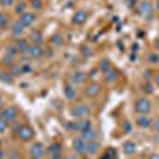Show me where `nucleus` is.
Listing matches in <instances>:
<instances>
[{"label": "nucleus", "mask_w": 159, "mask_h": 159, "mask_svg": "<svg viewBox=\"0 0 159 159\" xmlns=\"http://www.w3.org/2000/svg\"><path fill=\"white\" fill-rule=\"evenodd\" d=\"M70 113L76 119H83V118H88L89 116L91 108H89V105H86V103H75L73 107L70 108Z\"/></svg>", "instance_id": "1"}, {"label": "nucleus", "mask_w": 159, "mask_h": 159, "mask_svg": "<svg viewBox=\"0 0 159 159\" xmlns=\"http://www.w3.org/2000/svg\"><path fill=\"white\" fill-rule=\"evenodd\" d=\"M134 110L139 115H148L151 110V102L147 97H140L134 102Z\"/></svg>", "instance_id": "2"}, {"label": "nucleus", "mask_w": 159, "mask_h": 159, "mask_svg": "<svg viewBox=\"0 0 159 159\" xmlns=\"http://www.w3.org/2000/svg\"><path fill=\"white\" fill-rule=\"evenodd\" d=\"M16 135H18L19 140H22V142H29V140H32V137L35 135V132H34V127H32V126H29V124H22V126L18 127Z\"/></svg>", "instance_id": "3"}, {"label": "nucleus", "mask_w": 159, "mask_h": 159, "mask_svg": "<svg viewBox=\"0 0 159 159\" xmlns=\"http://www.w3.org/2000/svg\"><path fill=\"white\" fill-rule=\"evenodd\" d=\"M0 118H3L8 124L13 123V121H16V118H18V110H16V107L8 105L7 108H3L2 111H0Z\"/></svg>", "instance_id": "4"}, {"label": "nucleus", "mask_w": 159, "mask_h": 159, "mask_svg": "<svg viewBox=\"0 0 159 159\" xmlns=\"http://www.w3.org/2000/svg\"><path fill=\"white\" fill-rule=\"evenodd\" d=\"M137 11L143 18H151L153 16V5L150 2H147V0H142V2H139V5H137Z\"/></svg>", "instance_id": "5"}, {"label": "nucleus", "mask_w": 159, "mask_h": 159, "mask_svg": "<svg viewBox=\"0 0 159 159\" xmlns=\"http://www.w3.org/2000/svg\"><path fill=\"white\" fill-rule=\"evenodd\" d=\"M29 57H32V59H40V57H43L45 56V49L42 48V45H35V43H32V45H29V48H27V52H25Z\"/></svg>", "instance_id": "6"}, {"label": "nucleus", "mask_w": 159, "mask_h": 159, "mask_svg": "<svg viewBox=\"0 0 159 159\" xmlns=\"http://www.w3.org/2000/svg\"><path fill=\"white\" fill-rule=\"evenodd\" d=\"M73 150H75L78 154H84V153H86V150H88V142L83 139V135L73 139Z\"/></svg>", "instance_id": "7"}, {"label": "nucleus", "mask_w": 159, "mask_h": 159, "mask_svg": "<svg viewBox=\"0 0 159 159\" xmlns=\"http://www.w3.org/2000/svg\"><path fill=\"white\" fill-rule=\"evenodd\" d=\"M29 153L35 159H42L45 156V147H43L42 143H34L32 147H30V150H29Z\"/></svg>", "instance_id": "8"}, {"label": "nucleus", "mask_w": 159, "mask_h": 159, "mask_svg": "<svg viewBox=\"0 0 159 159\" xmlns=\"http://www.w3.org/2000/svg\"><path fill=\"white\" fill-rule=\"evenodd\" d=\"M35 15H34V13H27V11H25V13H22V15L19 16V22L24 25V27H29V25H32L34 22H35Z\"/></svg>", "instance_id": "9"}, {"label": "nucleus", "mask_w": 159, "mask_h": 159, "mask_svg": "<svg viewBox=\"0 0 159 159\" xmlns=\"http://www.w3.org/2000/svg\"><path fill=\"white\" fill-rule=\"evenodd\" d=\"M135 123H137V126L142 127V129H148V127H151V124H153L151 118H150L148 115H139L137 119H135Z\"/></svg>", "instance_id": "10"}, {"label": "nucleus", "mask_w": 159, "mask_h": 159, "mask_svg": "<svg viewBox=\"0 0 159 159\" xmlns=\"http://www.w3.org/2000/svg\"><path fill=\"white\" fill-rule=\"evenodd\" d=\"M49 159H59L61 157V145L59 143H51L46 150Z\"/></svg>", "instance_id": "11"}, {"label": "nucleus", "mask_w": 159, "mask_h": 159, "mask_svg": "<svg viewBox=\"0 0 159 159\" xmlns=\"http://www.w3.org/2000/svg\"><path fill=\"white\" fill-rule=\"evenodd\" d=\"M99 92H100V86H99L97 83H91V84H88L86 89H84V96L89 97V99H92V97H96Z\"/></svg>", "instance_id": "12"}, {"label": "nucleus", "mask_w": 159, "mask_h": 159, "mask_svg": "<svg viewBox=\"0 0 159 159\" xmlns=\"http://www.w3.org/2000/svg\"><path fill=\"white\" fill-rule=\"evenodd\" d=\"M89 129H92V124H91V121L88 118H83V119H76V130L78 132H86V130H89Z\"/></svg>", "instance_id": "13"}, {"label": "nucleus", "mask_w": 159, "mask_h": 159, "mask_svg": "<svg viewBox=\"0 0 159 159\" xmlns=\"http://www.w3.org/2000/svg\"><path fill=\"white\" fill-rule=\"evenodd\" d=\"M84 80H86V73H84V72L76 70V72H73V73L70 75V83H72V84H83Z\"/></svg>", "instance_id": "14"}, {"label": "nucleus", "mask_w": 159, "mask_h": 159, "mask_svg": "<svg viewBox=\"0 0 159 159\" xmlns=\"http://www.w3.org/2000/svg\"><path fill=\"white\" fill-rule=\"evenodd\" d=\"M15 46L18 49V54H25V52H27V48H29V42L24 40V38H18L15 42Z\"/></svg>", "instance_id": "15"}, {"label": "nucleus", "mask_w": 159, "mask_h": 159, "mask_svg": "<svg viewBox=\"0 0 159 159\" xmlns=\"http://www.w3.org/2000/svg\"><path fill=\"white\" fill-rule=\"evenodd\" d=\"M22 34H24V25H22L19 21L13 22V25H11V35L16 37V38H19Z\"/></svg>", "instance_id": "16"}, {"label": "nucleus", "mask_w": 159, "mask_h": 159, "mask_svg": "<svg viewBox=\"0 0 159 159\" xmlns=\"http://www.w3.org/2000/svg\"><path fill=\"white\" fill-rule=\"evenodd\" d=\"M102 73H103V78H105L107 83H113V81H116V78H118V73H116V70L113 67H110L108 70H105Z\"/></svg>", "instance_id": "17"}, {"label": "nucleus", "mask_w": 159, "mask_h": 159, "mask_svg": "<svg viewBox=\"0 0 159 159\" xmlns=\"http://www.w3.org/2000/svg\"><path fill=\"white\" fill-rule=\"evenodd\" d=\"M123 151H124L126 154H134V153L137 151V145H135V142H132V140L124 142V145H123Z\"/></svg>", "instance_id": "18"}, {"label": "nucleus", "mask_w": 159, "mask_h": 159, "mask_svg": "<svg viewBox=\"0 0 159 159\" xmlns=\"http://www.w3.org/2000/svg\"><path fill=\"white\" fill-rule=\"evenodd\" d=\"M84 21H86V13L81 11V10L76 11L75 15L72 16V22H73V24H83Z\"/></svg>", "instance_id": "19"}, {"label": "nucleus", "mask_w": 159, "mask_h": 159, "mask_svg": "<svg viewBox=\"0 0 159 159\" xmlns=\"http://www.w3.org/2000/svg\"><path fill=\"white\" fill-rule=\"evenodd\" d=\"M97 151H99V143H97L96 140H89V142H88V150H86V153L96 154Z\"/></svg>", "instance_id": "20"}, {"label": "nucleus", "mask_w": 159, "mask_h": 159, "mask_svg": "<svg viewBox=\"0 0 159 159\" xmlns=\"http://www.w3.org/2000/svg\"><path fill=\"white\" fill-rule=\"evenodd\" d=\"M83 139L86 140V142H89V140H96V135H97V132L94 130V129H89V130H86V132H83Z\"/></svg>", "instance_id": "21"}, {"label": "nucleus", "mask_w": 159, "mask_h": 159, "mask_svg": "<svg viewBox=\"0 0 159 159\" xmlns=\"http://www.w3.org/2000/svg\"><path fill=\"white\" fill-rule=\"evenodd\" d=\"M64 92H65V97L70 99V100H72V99H75V96H76V94H75V89H73L70 84H67V86L64 88Z\"/></svg>", "instance_id": "22"}, {"label": "nucleus", "mask_w": 159, "mask_h": 159, "mask_svg": "<svg viewBox=\"0 0 159 159\" xmlns=\"http://www.w3.org/2000/svg\"><path fill=\"white\" fill-rule=\"evenodd\" d=\"M0 80H2L3 83H8V84H11L13 83V75L8 72H0Z\"/></svg>", "instance_id": "23"}, {"label": "nucleus", "mask_w": 159, "mask_h": 159, "mask_svg": "<svg viewBox=\"0 0 159 159\" xmlns=\"http://www.w3.org/2000/svg\"><path fill=\"white\" fill-rule=\"evenodd\" d=\"M30 40H32L35 45H42V42H43L42 34H40V32H32V34H30Z\"/></svg>", "instance_id": "24"}, {"label": "nucleus", "mask_w": 159, "mask_h": 159, "mask_svg": "<svg viewBox=\"0 0 159 159\" xmlns=\"http://www.w3.org/2000/svg\"><path fill=\"white\" fill-rule=\"evenodd\" d=\"M10 73H11L13 76H16V75L22 73V69H21V65H16V64H13V65H11V69H10Z\"/></svg>", "instance_id": "25"}, {"label": "nucleus", "mask_w": 159, "mask_h": 159, "mask_svg": "<svg viewBox=\"0 0 159 159\" xmlns=\"http://www.w3.org/2000/svg\"><path fill=\"white\" fill-rule=\"evenodd\" d=\"M51 42H52V45H54V46H62L64 38H62V35H54V37L51 38Z\"/></svg>", "instance_id": "26"}, {"label": "nucleus", "mask_w": 159, "mask_h": 159, "mask_svg": "<svg viewBox=\"0 0 159 159\" xmlns=\"http://www.w3.org/2000/svg\"><path fill=\"white\" fill-rule=\"evenodd\" d=\"M99 67H100V70L102 72H105V70H108L111 65H110V62H108V59H102L100 61V64H99Z\"/></svg>", "instance_id": "27"}, {"label": "nucleus", "mask_w": 159, "mask_h": 159, "mask_svg": "<svg viewBox=\"0 0 159 159\" xmlns=\"http://www.w3.org/2000/svg\"><path fill=\"white\" fill-rule=\"evenodd\" d=\"M8 24V18L7 15H3V13H0V29H5Z\"/></svg>", "instance_id": "28"}, {"label": "nucleus", "mask_w": 159, "mask_h": 159, "mask_svg": "<svg viewBox=\"0 0 159 159\" xmlns=\"http://www.w3.org/2000/svg\"><path fill=\"white\" fill-rule=\"evenodd\" d=\"M65 129H67L69 132H76V121L67 123V124H65Z\"/></svg>", "instance_id": "29"}, {"label": "nucleus", "mask_w": 159, "mask_h": 159, "mask_svg": "<svg viewBox=\"0 0 159 159\" xmlns=\"http://www.w3.org/2000/svg\"><path fill=\"white\" fill-rule=\"evenodd\" d=\"M7 127H8V123L5 121L3 118H0V132H5V130H7Z\"/></svg>", "instance_id": "30"}, {"label": "nucleus", "mask_w": 159, "mask_h": 159, "mask_svg": "<svg viewBox=\"0 0 159 159\" xmlns=\"http://www.w3.org/2000/svg\"><path fill=\"white\" fill-rule=\"evenodd\" d=\"M148 61H150V62H153V64L159 62V54H154V52H151V54L148 56Z\"/></svg>", "instance_id": "31"}, {"label": "nucleus", "mask_w": 159, "mask_h": 159, "mask_svg": "<svg viewBox=\"0 0 159 159\" xmlns=\"http://www.w3.org/2000/svg\"><path fill=\"white\" fill-rule=\"evenodd\" d=\"M30 5H32V8H35V10H42V2H40V0H32Z\"/></svg>", "instance_id": "32"}, {"label": "nucleus", "mask_w": 159, "mask_h": 159, "mask_svg": "<svg viewBox=\"0 0 159 159\" xmlns=\"http://www.w3.org/2000/svg\"><path fill=\"white\" fill-rule=\"evenodd\" d=\"M123 130L126 132V134H129V132L132 130V124H130V123H127V121H126V123H123Z\"/></svg>", "instance_id": "33"}, {"label": "nucleus", "mask_w": 159, "mask_h": 159, "mask_svg": "<svg viewBox=\"0 0 159 159\" xmlns=\"http://www.w3.org/2000/svg\"><path fill=\"white\" fill-rule=\"evenodd\" d=\"M21 69H22V72H25V73H30L34 69H32V65H29V64H24V65H21Z\"/></svg>", "instance_id": "34"}, {"label": "nucleus", "mask_w": 159, "mask_h": 159, "mask_svg": "<svg viewBox=\"0 0 159 159\" xmlns=\"http://www.w3.org/2000/svg\"><path fill=\"white\" fill-rule=\"evenodd\" d=\"M15 10H16V13L22 15V13H25V11H24V10H25V5H24V3H19V5H16V8H15Z\"/></svg>", "instance_id": "35"}, {"label": "nucleus", "mask_w": 159, "mask_h": 159, "mask_svg": "<svg viewBox=\"0 0 159 159\" xmlns=\"http://www.w3.org/2000/svg\"><path fill=\"white\" fill-rule=\"evenodd\" d=\"M113 154H115L113 150H107V151H105V157L103 159H113Z\"/></svg>", "instance_id": "36"}, {"label": "nucleus", "mask_w": 159, "mask_h": 159, "mask_svg": "<svg viewBox=\"0 0 159 159\" xmlns=\"http://www.w3.org/2000/svg\"><path fill=\"white\" fill-rule=\"evenodd\" d=\"M13 59H15V56H5L3 57V64H11Z\"/></svg>", "instance_id": "37"}, {"label": "nucleus", "mask_w": 159, "mask_h": 159, "mask_svg": "<svg viewBox=\"0 0 159 159\" xmlns=\"http://www.w3.org/2000/svg\"><path fill=\"white\" fill-rule=\"evenodd\" d=\"M151 126H153V129H154L156 132H159V119H156V121H154Z\"/></svg>", "instance_id": "38"}, {"label": "nucleus", "mask_w": 159, "mask_h": 159, "mask_svg": "<svg viewBox=\"0 0 159 159\" xmlns=\"http://www.w3.org/2000/svg\"><path fill=\"white\" fill-rule=\"evenodd\" d=\"M2 2V7H10L11 5V0H0Z\"/></svg>", "instance_id": "39"}, {"label": "nucleus", "mask_w": 159, "mask_h": 159, "mask_svg": "<svg viewBox=\"0 0 159 159\" xmlns=\"http://www.w3.org/2000/svg\"><path fill=\"white\" fill-rule=\"evenodd\" d=\"M150 159H159V154L157 153H153V154H150Z\"/></svg>", "instance_id": "40"}, {"label": "nucleus", "mask_w": 159, "mask_h": 159, "mask_svg": "<svg viewBox=\"0 0 159 159\" xmlns=\"http://www.w3.org/2000/svg\"><path fill=\"white\" fill-rule=\"evenodd\" d=\"M154 81H156V84L159 86V72H157V73L154 75Z\"/></svg>", "instance_id": "41"}, {"label": "nucleus", "mask_w": 159, "mask_h": 159, "mask_svg": "<svg viewBox=\"0 0 159 159\" xmlns=\"http://www.w3.org/2000/svg\"><path fill=\"white\" fill-rule=\"evenodd\" d=\"M0 110H3V100H2V97H0Z\"/></svg>", "instance_id": "42"}, {"label": "nucleus", "mask_w": 159, "mask_h": 159, "mask_svg": "<svg viewBox=\"0 0 159 159\" xmlns=\"http://www.w3.org/2000/svg\"><path fill=\"white\" fill-rule=\"evenodd\" d=\"M3 157H5V153H3L2 150H0V159H3Z\"/></svg>", "instance_id": "43"}, {"label": "nucleus", "mask_w": 159, "mask_h": 159, "mask_svg": "<svg viewBox=\"0 0 159 159\" xmlns=\"http://www.w3.org/2000/svg\"><path fill=\"white\" fill-rule=\"evenodd\" d=\"M27 159H35V157H32V156H29V157H27Z\"/></svg>", "instance_id": "44"}, {"label": "nucleus", "mask_w": 159, "mask_h": 159, "mask_svg": "<svg viewBox=\"0 0 159 159\" xmlns=\"http://www.w3.org/2000/svg\"><path fill=\"white\" fill-rule=\"evenodd\" d=\"M59 159H67V157H62V156H61V157H59Z\"/></svg>", "instance_id": "45"}, {"label": "nucleus", "mask_w": 159, "mask_h": 159, "mask_svg": "<svg viewBox=\"0 0 159 159\" xmlns=\"http://www.w3.org/2000/svg\"><path fill=\"white\" fill-rule=\"evenodd\" d=\"M156 46H157V48H159V42H157V43H156Z\"/></svg>", "instance_id": "46"}, {"label": "nucleus", "mask_w": 159, "mask_h": 159, "mask_svg": "<svg viewBox=\"0 0 159 159\" xmlns=\"http://www.w3.org/2000/svg\"><path fill=\"white\" fill-rule=\"evenodd\" d=\"M0 147H2V140H0Z\"/></svg>", "instance_id": "47"}]
</instances>
